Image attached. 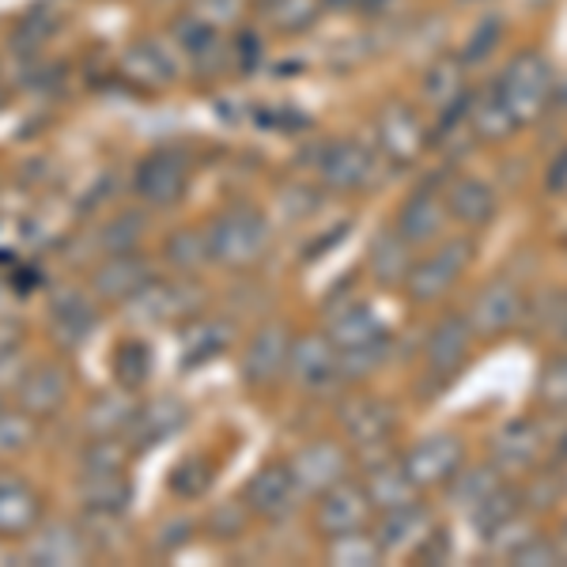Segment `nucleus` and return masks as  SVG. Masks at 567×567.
Segmentation results:
<instances>
[{
    "label": "nucleus",
    "mask_w": 567,
    "mask_h": 567,
    "mask_svg": "<svg viewBox=\"0 0 567 567\" xmlns=\"http://www.w3.org/2000/svg\"><path fill=\"white\" fill-rule=\"evenodd\" d=\"M492 91L507 110V117L515 122V130L542 122L556 99V72L548 65L545 53L537 50H518L507 61V69L492 80Z\"/></svg>",
    "instance_id": "nucleus-1"
},
{
    "label": "nucleus",
    "mask_w": 567,
    "mask_h": 567,
    "mask_svg": "<svg viewBox=\"0 0 567 567\" xmlns=\"http://www.w3.org/2000/svg\"><path fill=\"white\" fill-rule=\"evenodd\" d=\"M326 333L333 337V344L341 349V363H344V379H363L386 360L390 337H386V322L371 303L363 299H352V303L329 310V326Z\"/></svg>",
    "instance_id": "nucleus-2"
},
{
    "label": "nucleus",
    "mask_w": 567,
    "mask_h": 567,
    "mask_svg": "<svg viewBox=\"0 0 567 567\" xmlns=\"http://www.w3.org/2000/svg\"><path fill=\"white\" fill-rule=\"evenodd\" d=\"M473 254H477V246H473V239H465V235H458V239H439L435 246H427L413 261V269H409L405 280L409 299L413 303H439L470 272Z\"/></svg>",
    "instance_id": "nucleus-3"
},
{
    "label": "nucleus",
    "mask_w": 567,
    "mask_h": 567,
    "mask_svg": "<svg viewBox=\"0 0 567 567\" xmlns=\"http://www.w3.org/2000/svg\"><path fill=\"white\" fill-rule=\"evenodd\" d=\"M382 155L374 152L371 141H355V136H341V141H329L318 152V182L337 194H363L374 182L382 178Z\"/></svg>",
    "instance_id": "nucleus-4"
},
{
    "label": "nucleus",
    "mask_w": 567,
    "mask_h": 567,
    "mask_svg": "<svg viewBox=\"0 0 567 567\" xmlns=\"http://www.w3.org/2000/svg\"><path fill=\"white\" fill-rule=\"evenodd\" d=\"M427 141H432V133H427L424 114L413 103L382 106L371 122V144L386 167H413L424 155Z\"/></svg>",
    "instance_id": "nucleus-5"
},
{
    "label": "nucleus",
    "mask_w": 567,
    "mask_h": 567,
    "mask_svg": "<svg viewBox=\"0 0 567 567\" xmlns=\"http://www.w3.org/2000/svg\"><path fill=\"white\" fill-rule=\"evenodd\" d=\"M269 250V224L258 208L250 205H239L231 213H224L208 227V254L219 261V265H254L261 254Z\"/></svg>",
    "instance_id": "nucleus-6"
},
{
    "label": "nucleus",
    "mask_w": 567,
    "mask_h": 567,
    "mask_svg": "<svg viewBox=\"0 0 567 567\" xmlns=\"http://www.w3.org/2000/svg\"><path fill=\"white\" fill-rule=\"evenodd\" d=\"M401 465L413 477L420 492L424 488H446L465 470V443L454 432L424 435L416 446L401 454Z\"/></svg>",
    "instance_id": "nucleus-7"
},
{
    "label": "nucleus",
    "mask_w": 567,
    "mask_h": 567,
    "mask_svg": "<svg viewBox=\"0 0 567 567\" xmlns=\"http://www.w3.org/2000/svg\"><path fill=\"white\" fill-rule=\"evenodd\" d=\"M288 374L296 379L299 390L307 393H326L344 379L341 349L333 344L329 333H299L291 337V355H288Z\"/></svg>",
    "instance_id": "nucleus-8"
},
{
    "label": "nucleus",
    "mask_w": 567,
    "mask_h": 567,
    "mask_svg": "<svg viewBox=\"0 0 567 567\" xmlns=\"http://www.w3.org/2000/svg\"><path fill=\"white\" fill-rule=\"evenodd\" d=\"M446 219H451L446 194L435 182H424V186H416L413 194L405 197V205L398 208L393 231L413 246V250H427V246H435L446 235Z\"/></svg>",
    "instance_id": "nucleus-9"
},
{
    "label": "nucleus",
    "mask_w": 567,
    "mask_h": 567,
    "mask_svg": "<svg viewBox=\"0 0 567 567\" xmlns=\"http://www.w3.org/2000/svg\"><path fill=\"white\" fill-rule=\"evenodd\" d=\"M470 326L473 333L484 337V341H496V337H507L511 329L526 318V296L515 280L499 277V280H488L484 288L477 291L470 307Z\"/></svg>",
    "instance_id": "nucleus-10"
},
{
    "label": "nucleus",
    "mask_w": 567,
    "mask_h": 567,
    "mask_svg": "<svg viewBox=\"0 0 567 567\" xmlns=\"http://www.w3.org/2000/svg\"><path fill=\"white\" fill-rule=\"evenodd\" d=\"M374 518H379V511H374L363 481L349 477L318 496V529H322L326 542L341 534H355V529H371Z\"/></svg>",
    "instance_id": "nucleus-11"
},
{
    "label": "nucleus",
    "mask_w": 567,
    "mask_h": 567,
    "mask_svg": "<svg viewBox=\"0 0 567 567\" xmlns=\"http://www.w3.org/2000/svg\"><path fill=\"white\" fill-rule=\"evenodd\" d=\"M288 465H291V477H296L299 492H315V496H322V492H329L333 484L352 477L349 451H344L341 443H326V439L303 446Z\"/></svg>",
    "instance_id": "nucleus-12"
},
{
    "label": "nucleus",
    "mask_w": 567,
    "mask_h": 567,
    "mask_svg": "<svg viewBox=\"0 0 567 567\" xmlns=\"http://www.w3.org/2000/svg\"><path fill=\"white\" fill-rule=\"evenodd\" d=\"M371 529H374V537H379V545L386 556H409V553L416 556V548L432 537L435 518L424 503L413 499V503H405V507L382 511Z\"/></svg>",
    "instance_id": "nucleus-13"
},
{
    "label": "nucleus",
    "mask_w": 567,
    "mask_h": 567,
    "mask_svg": "<svg viewBox=\"0 0 567 567\" xmlns=\"http://www.w3.org/2000/svg\"><path fill=\"white\" fill-rule=\"evenodd\" d=\"M341 427L344 439L355 446V451H382V446L393 439V427H398V416H393V405H386L382 398H352L341 413Z\"/></svg>",
    "instance_id": "nucleus-14"
},
{
    "label": "nucleus",
    "mask_w": 567,
    "mask_h": 567,
    "mask_svg": "<svg viewBox=\"0 0 567 567\" xmlns=\"http://www.w3.org/2000/svg\"><path fill=\"white\" fill-rule=\"evenodd\" d=\"M473 326L470 318H443L432 333H427V344H424V363L435 379H454L465 363H470V352H473Z\"/></svg>",
    "instance_id": "nucleus-15"
},
{
    "label": "nucleus",
    "mask_w": 567,
    "mask_h": 567,
    "mask_svg": "<svg viewBox=\"0 0 567 567\" xmlns=\"http://www.w3.org/2000/svg\"><path fill=\"white\" fill-rule=\"evenodd\" d=\"M420 99H424V106H432L439 117L454 114V110H462L470 103V65H465L462 53L439 58L424 69V76H420Z\"/></svg>",
    "instance_id": "nucleus-16"
},
{
    "label": "nucleus",
    "mask_w": 567,
    "mask_h": 567,
    "mask_svg": "<svg viewBox=\"0 0 567 567\" xmlns=\"http://www.w3.org/2000/svg\"><path fill=\"white\" fill-rule=\"evenodd\" d=\"M542 454V424L529 416H518L503 424L492 435V465L507 477V473H526Z\"/></svg>",
    "instance_id": "nucleus-17"
},
{
    "label": "nucleus",
    "mask_w": 567,
    "mask_h": 567,
    "mask_svg": "<svg viewBox=\"0 0 567 567\" xmlns=\"http://www.w3.org/2000/svg\"><path fill=\"white\" fill-rule=\"evenodd\" d=\"M288 355H291V333L284 326H261L254 333V341L246 344L243 355V374L254 382V386H265V382H277L284 371H288Z\"/></svg>",
    "instance_id": "nucleus-18"
},
{
    "label": "nucleus",
    "mask_w": 567,
    "mask_h": 567,
    "mask_svg": "<svg viewBox=\"0 0 567 567\" xmlns=\"http://www.w3.org/2000/svg\"><path fill=\"white\" fill-rule=\"evenodd\" d=\"M446 194V208H451V219L462 227H488L499 213V197L496 189L484 178H454L451 186H443Z\"/></svg>",
    "instance_id": "nucleus-19"
},
{
    "label": "nucleus",
    "mask_w": 567,
    "mask_h": 567,
    "mask_svg": "<svg viewBox=\"0 0 567 567\" xmlns=\"http://www.w3.org/2000/svg\"><path fill=\"white\" fill-rule=\"evenodd\" d=\"M296 496H299V484L291 477V465H265L258 477L246 484V503L265 518L288 515L296 507Z\"/></svg>",
    "instance_id": "nucleus-20"
},
{
    "label": "nucleus",
    "mask_w": 567,
    "mask_h": 567,
    "mask_svg": "<svg viewBox=\"0 0 567 567\" xmlns=\"http://www.w3.org/2000/svg\"><path fill=\"white\" fill-rule=\"evenodd\" d=\"M136 189L152 200V205H175L186 189V163L175 152H155L141 163Z\"/></svg>",
    "instance_id": "nucleus-21"
},
{
    "label": "nucleus",
    "mask_w": 567,
    "mask_h": 567,
    "mask_svg": "<svg viewBox=\"0 0 567 567\" xmlns=\"http://www.w3.org/2000/svg\"><path fill=\"white\" fill-rule=\"evenodd\" d=\"M363 488H368V496L374 503V511H393V507H405V503L416 499V484L413 477L405 473V465H401V458L393 462H374L371 473L363 477Z\"/></svg>",
    "instance_id": "nucleus-22"
},
{
    "label": "nucleus",
    "mask_w": 567,
    "mask_h": 567,
    "mask_svg": "<svg viewBox=\"0 0 567 567\" xmlns=\"http://www.w3.org/2000/svg\"><path fill=\"white\" fill-rule=\"evenodd\" d=\"M413 261H416V250L401 239L393 227H390V231H382L379 239L371 243L368 265H371V272H374V280H379V284H401V288H405Z\"/></svg>",
    "instance_id": "nucleus-23"
},
{
    "label": "nucleus",
    "mask_w": 567,
    "mask_h": 567,
    "mask_svg": "<svg viewBox=\"0 0 567 567\" xmlns=\"http://www.w3.org/2000/svg\"><path fill=\"white\" fill-rule=\"evenodd\" d=\"M125 72H130L133 80H141V84L163 87V84H171V80L178 76V61H175V53H171L167 45L152 39V42L133 45V50L125 53Z\"/></svg>",
    "instance_id": "nucleus-24"
},
{
    "label": "nucleus",
    "mask_w": 567,
    "mask_h": 567,
    "mask_svg": "<svg viewBox=\"0 0 567 567\" xmlns=\"http://www.w3.org/2000/svg\"><path fill=\"white\" fill-rule=\"evenodd\" d=\"M446 488H451V496L462 511L477 515L484 503L503 488V473L496 470V465H484V470H462L458 477L446 484Z\"/></svg>",
    "instance_id": "nucleus-25"
},
{
    "label": "nucleus",
    "mask_w": 567,
    "mask_h": 567,
    "mask_svg": "<svg viewBox=\"0 0 567 567\" xmlns=\"http://www.w3.org/2000/svg\"><path fill=\"white\" fill-rule=\"evenodd\" d=\"M326 553H329V560L341 564V567H371V564L386 560V553H382L374 529H355V534L329 537Z\"/></svg>",
    "instance_id": "nucleus-26"
},
{
    "label": "nucleus",
    "mask_w": 567,
    "mask_h": 567,
    "mask_svg": "<svg viewBox=\"0 0 567 567\" xmlns=\"http://www.w3.org/2000/svg\"><path fill=\"white\" fill-rule=\"evenodd\" d=\"M322 8H326V0H261L265 20L280 34H299V31H307V27H315Z\"/></svg>",
    "instance_id": "nucleus-27"
},
{
    "label": "nucleus",
    "mask_w": 567,
    "mask_h": 567,
    "mask_svg": "<svg viewBox=\"0 0 567 567\" xmlns=\"http://www.w3.org/2000/svg\"><path fill=\"white\" fill-rule=\"evenodd\" d=\"M537 401L553 413H567V352L553 355L537 379Z\"/></svg>",
    "instance_id": "nucleus-28"
},
{
    "label": "nucleus",
    "mask_w": 567,
    "mask_h": 567,
    "mask_svg": "<svg viewBox=\"0 0 567 567\" xmlns=\"http://www.w3.org/2000/svg\"><path fill=\"white\" fill-rule=\"evenodd\" d=\"M511 564H518V567H553V564H564L567 556H564V548L556 537H545V534H534L529 542H523L515 548V553L507 556Z\"/></svg>",
    "instance_id": "nucleus-29"
},
{
    "label": "nucleus",
    "mask_w": 567,
    "mask_h": 567,
    "mask_svg": "<svg viewBox=\"0 0 567 567\" xmlns=\"http://www.w3.org/2000/svg\"><path fill=\"white\" fill-rule=\"evenodd\" d=\"M499 42H503V23L496 20V16H488V20H481L477 27H473L470 42H465V50H462L465 65H473V61L492 58V53H496V45H499Z\"/></svg>",
    "instance_id": "nucleus-30"
},
{
    "label": "nucleus",
    "mask_w": 567,
    "mask_h": 567,
    "mask_svg": "<svg viewBox=\"0 0 567 567\" xmlns=\"http://www.w3.org/2000/svg\"><path fill=\"white\" fill-rule=\"evenodd\" d=\"M141 277H144V272L136 269L133 261L117 258V261H110L103 272H99V288H117V296H133V291L141 288Z\"/></svg>",
    "instance_id": "nucleus-31"
},
{
    "label": "nucleus",
    "mask_w": 567,
    "mask_h": 567,
    "mask_svg": "<svg viewBox=\"0 0 567 567\" xmlns=\"http://www.w3.org/2000/svg\"><path fill=\"white\" fill-rule=\"evenodd\" d=\"M171 258H175L178 265H197L205 258H213L208 254V231H182L178 239H171Z\"/></svg>",
    "instance_id": "nucleus-32"
},
{
    "label": "nucleus",
    "mask_w": 567,
    "mask_h": 567,
    "mask_svg": "<svg viewBox=\"0 0 567 567\" xmlns=\"http://www.w3.org/2000/svg\"><path fill=\"white\" fill-rule=\"evenodd\" d=\"M548 182H553L556 194L567 197V152L560 155V163H556V167H553V178H548Z\"/></svg>",
    "instance_id": "nucleus-33"
},
{
    "label": "nucleus",
    "mask_w": 567,
    "mask_h": 567,
    "mask_svg": "<svg viewBox=\"0 0 567 567\" xmlns=\"http://www.w3.org/2000/svg\"><path fill=\"white\" fill-rule=\"evenodd\" d=\"M556 333L567 341V296H564V303H560V315H556Z\"/></svg>",
    "instance_id": "nucleus-34"
}]
</instances>
